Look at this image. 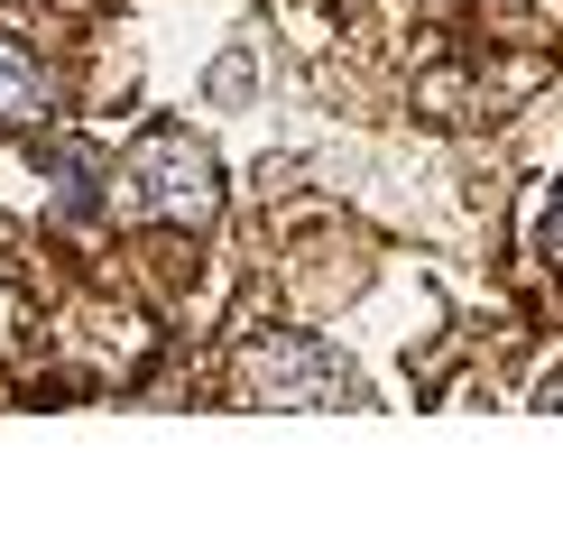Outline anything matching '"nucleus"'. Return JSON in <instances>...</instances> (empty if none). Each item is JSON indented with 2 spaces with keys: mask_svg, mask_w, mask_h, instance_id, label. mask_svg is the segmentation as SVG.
Segmentation results:
<instances>
[{
  "mask_svg": "<svg viewBox=\"0 0 563 554\" xmlns=\"http://www.w3.org/2000/svg\"><path fill=\"white\" fill-rule=\"evenodd\" d=\"M46 111H56V75L19 37H0V130H37Z\"/></svg>",
  "mask_w": 563,
  "mask_h": 554,
  "instance_id": "3",
  "label": "nucleus"
},
{
  "mask_svg": "<svg viewBox=\"0 0 563 554\" xmlns=\"http://www.w3.org/2000/svg\"><path fill=\"white\" fill-rule=\"evenodd\" d=\"M121 185H130L139 213L167 222V231H203V222L222 213V157L203 148L185 121L139 130V138H130V157H121Z\"/></svg>",
  "mask_w": 563,
  "mask_h": 554,
  "instance_id": "1",
  "label": "nucleus"
},
{
  "mask_svg": "<svg viewBox=\"0 0 563 554\" xmlns=\"http://www.w3.org/2000/svg\"><path fill=\"white\" fill-rule=\"evenodd\" d=\"M250 84H260V65H250V46H231V56L213 65V84H203V92H213V102H250Z\"/></svg>",
  "mask_w": 563,
  "mask_h": 554,
  "instance_id": "4",
  "label": "nucleus"
},
{
  "mask_svg": "<svg viewBox=\"0 0 563 554\" xmlns=\"http://www.w3.org/2000/svg\"><path fill=\"white\" fill-rule=\"evenodd\" d=\"M527 407H554V416H563V369H554V379H536V398H527Z\"/></svg>",
  "mask_w": 563,
  "mask_h": 554,
  "instance_id": "5",
  "label": "nucleus"
},
{
  "mask_svg": "<svg viewBox=\"0 0 563 554\" xmlns=\"http://www.w3.org/2000/svg\"><path fill=\"white\" fill-rule=\"evenodd\" d=\"M241 379H250L260 407H369L361 361L333 352L323 333H268V342H250Z\"/></svg>",
  "mask_w": 563,
  "mask_h": 554,
  "instance_id": "2",
  "label": "nucleus"
},
{
  "mask_svg": "<svg viewBox=\"0 0 563 554\" xmlns=\"http://www.w3.org/2000/svg\"><path fill=\"white\" fill-rule=\"evenodd\" d=\"M545 250H554V259H563V203H554V231H545Z\"/></svg>",
  "mask_w": 563,
  "mask_h": 554,
  "instance_id": "6",
  "label": "nucleus"
}]
</instances>
